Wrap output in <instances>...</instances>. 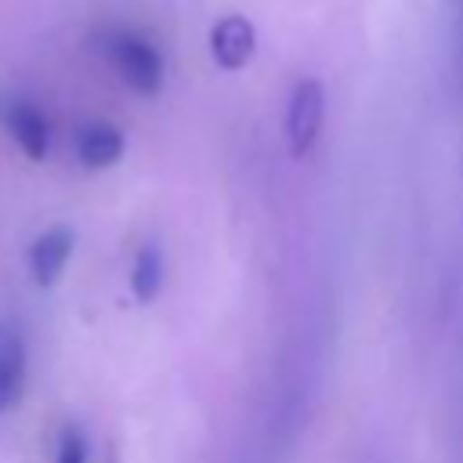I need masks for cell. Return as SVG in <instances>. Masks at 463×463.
Returning <instances> with one entry per match:
<instances>
[{
    "label": "cell",
    "mask_w": 463,
    "mask_h": 463,
    "mask_svg": "<svg viewBox=\"0 0 463 463\" xmlns=\"http://www.w3.org/2000/svg\"><path fill=\"white\" fill-rule=\"evenodd\" d=\"M253 47H257V33L242 14H228L210 29V54L228 72L242 69L253 58Z\"/></svg>",
    "instance_id": "3957f363"
},
{
    "label": "cell",
    "mask_w": 463,
    "mask_h": 463,
    "mask_svg": "<svg viewBox=\"0 0 463 463\" xmlns=\"http://www.w3.org/2000/svg\"><path fill=\"white\" fill-rule=\"evenodd\" d=\"M69 253H72V235H69V228H51V232H43V235L33 242V250H29L33 279H36L40 286H54L58 275H61V268H65V260H69Z\"/></svg>",
    "instance_id": "5b68a950"
},
{
    "label": "cell",
    "mask_w": 463,
    "mask_h": 463,
    "mask_svg": "<svg viewBox=\"0 0 463 463\" xmlns=\"http://www.w3.org/2000/svg\"><path fill=\"white\" fill-rule=\"evenodd\" d=\"M76 156L90 170L112 166L123 156V134L112 123H87L80 130V137H76Z\"/></svg>",
    "instance_id": "52a82bcc"
},
{
    "label": "cell",
    "mask_w": 463,
    "mask_h": 463,
    "mask_svg": "<svg viewBox=\"0 0 463 463\" xmlns=\"http://www.w3.org/2000/svg\"><path fill=\"white\" fill-rule=\"evenodd\" d=\"M25 387V340L18 329H0V412L22 398Z\"/></svg>",
    "instance_id": "8992f818"
},
{
    "label": "cell",
    "mask_w": 463,
    "mask_h": 463,
    "mask_svg": "<svg viewBox=\"0 0 463 463\" xmlns=\"http://www.w3.org/2000/svg\"><path fill=\"white\" fill-rule=\"evenodd\" d=\"M163 286V250L159 246H141L137 257H134V268H130V289L141 304H148Z\"/></svg>",
    "instance_id": "ba28073f"
},
{
    "label": "cell",
    "mask_w": 463,
    "mask_h": 463,
    "mask_svg": "<svg viewBox=\"0 0 463 463\" xmlns=\"http://www.w3.org/2000/svg\"><path fill=\"white\" fill-rule=\"evenodd\" d=\"M109 58L119 80L137 94H156L163 87V58L159 51L137 33H116L109 43Z\"/></svg>",
    "instance_id": "6da1fadb"
},
{
    "label": "cell",
    "mask_w": 463,
    "mask_h": 463,
    "mask_svg": "<svg viewBox=\"0 0 463 463\" xmlns=\"http://www.w3.org/2000/svg\"><path fill=\"white\" fill-rule=\"evenodd\" d=\"M322 116H326V90L318 80H300L289 94V112H286V137H289V152L293 159H304L322 130Z\"/></svg>",
    "instance_id": "7a4b0ae2"
},
{
    "label": "cell",
    "mask_w": 463,
    "mask_h": 463,
    "mask_svg": "<svg viewBox=\"0 0 463 463\" xmlns=\"http://www.w3.org/2000/svg\"><path fill=\"white\" fill-rule=\"evenodd\" d=\"M54 463H87V438H83V430H80L76 423L61 427Z\"/></svg>",
    "instance_id": "9c48e42d"
},
{
    "label": "cell",
    "mask_w": 463,
    "mask_h": 463,
    "mask_svg": "<svg viewBox=\"0 0 463 463\" xmlns=\"http://www.w3.org/2000/svg\"><path fill=\"white\" fill-rule=\"evenodd\" d=\"M4 123L11 130V137L18 141V148L29 156V159H43L47 148H51V127H47V116L29 105V101H11L4 109Z\"/></svg>",
    "instance_id": "277c9868"
}]
</instances>
